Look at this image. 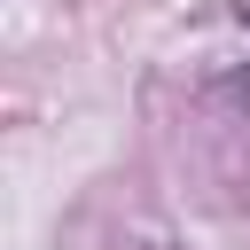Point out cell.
<instances>
[{
  "label": "cell",
  "mask_w": 250,
  "mask_h": 250,
  "mask_svg": "<svg viewBox=\"0 0 250 250\" xmlns=\"http://www.w3.org/2000/svg\"><path fill=\"white\" fill-rule=\"evenodd\" d=\"M219 102H227V109H250V62H242V70H227V78H219Z\"/></svg>",
  "instance_id": "obj_1"
},
{
  "label": "cell",
  "mask_w": 250,
  "mask_h": 250,
  "mask_svg": "<svg viewBox=\"0 0 250 250\" xmlns=\"http://www.w3.org/2000/svg\"><path fill=\"white\" fill-rule=\"evenodd\" d=\"M242 16H250V0H242Z\"/></svg>",
  "instance_id": "obj_2"
}]
</instances>
